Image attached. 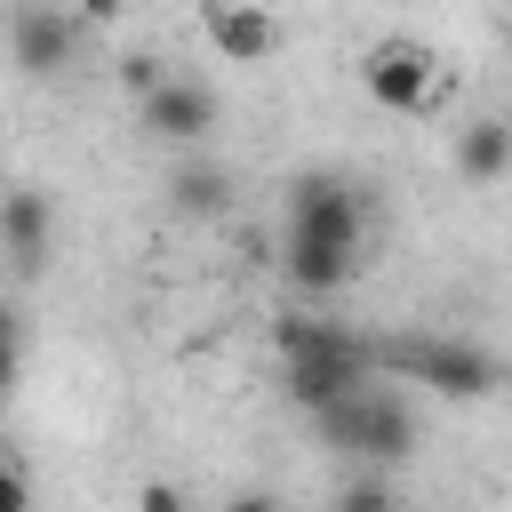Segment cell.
<instances>
[{"instance_id":"cell-1","label":"cell","mask_w":512,"mask_h":512,"mask_svg":"<svg viewBox=\"0 0 512 512\" xmlns=\"http://www.w3.org/2000/svg\"><path fill=\"white\" fill-rule=\"evenodd\" d=\"M360 240H368V200L352 176L336 168H304L288 184V216H280V272L296 296H336L360 272Z\"/></svg>"},{"instance_id":"cell-2","label":"cell","mask_w":512,"mask_h":512,"mask_svg":"<svg viewBox=\"0 0 512 512\" xmlns=\"http://www.w3.org/2000/svg\"><path fill=\"white\" fill-rule=\"evenodd\" d=\"M376 376H384V368H376V344H368V336H352V328H336V320H304V312L280 320V392H288L304 416L352 400V392L376 384Z\"/></svg>"},{"instance_id":"cell-3","label":"cell","mask_w":512,"mask_h":512,"mask_svg":"<svg viewBox=\"0 0 512 512\" xmlns=\"http://www.w3.org/2000/svg\"><path fill=\"white\" fill-rule=\"evenodd\" d=\"M312 432H320L336 456H360V464H408L416 440H424V416H416V400H408L400 376H376V384H360L352 400L320 408Z\"/></svg>"},{"instance_id":"cell-4","label":"cell","mask_w":512,"mask_h":512,"mask_svg":"<svg viewBox=\"0 0 512 512\" xmlns=\"http://www.w3.org/2000/svg\"><path fill=\"white\" fill-rule=\"evenodd\" d=\"M360 88L384 112H432L440 104V56L408 32H384V40L360 48Z\"/></svg>"},{"instance_id":"cell-5","label":"cell","mask_w":512,"mask_h":512,"mask_svg":"<svg viewBox=\"0 0 512 512\" xmlns=\"http://www.w3.org/2000/svg\"><path fill=\"white\" fill-rule=\"evenodd\" d=\"M376 368L400 384H432L448 400H480L496 392V360L472 344H440V336H408V344H376Z\"/></svg>"},{"instance_id":"cell-6","label":"cell","mask_w":512,"mask_h":512,"mask_svg":"<svg viewBox=\"0 0 512 512\" xmlns=\"http://www.w3.org/2000/svg\"><path fill=\"white\" fill-rule=\"evenodd\" d=\"M80 8H56V0H16L8 8V64L24 80H56L72 56H80Z\"/></svg>"},{"instance_id":"cell-7","label":"cell","mask_w":512,"mask_h":512,"mask_svg":"<svg viewBox=\"0 0 512 512\" xmlns=\"http://www.w3.org/2000/svg\"><path fill=\"white\" fill-rule=\"evenodd\" d=\"M136 128H144L152 144H200V136L216 128V88L192 80V72H168V80L136 104Z\"/></svg>"},{"instance_id":"cell-8","label":"cell","mask_w":512,"mask_h":512,"mask_svg":"<svg viewBox=\"0 0 512 512\" xmlns=\"http://www.w3.org/2000/svg\"><path fill=\"white\" fill-rule=\"evenodd\" d=\"M48 240H56V208H48V192H32V184L0 192V256H8L24 280L48 264Z\"/></svg>"},{"instance_id":"cell-9","label":"cell","mask_w":512,"mask_h":512,"mask_svg":"<svg viewBox=\"0 0 512 512\" xmlns=\"http://www.w3.org/2000/svg\"><path fill=\"white\" fill-rule=\"evenodd\" d=\"M200 16H208L216 56H232V64H264V56L280 48V24H272V8H264V0H208Z\"/></svg>"},{"instance_id":"cell-10","label":"cell","mask_w":512,"mask_h":512,"mask_svg":"<svg viewBox=\"0 0 512 512\" xmlns=\"http://www.w3.org/2000/svg\"><path fill=\"white\" fill-rule=\"evenodd\" d=\"M456 176H464V184L512 176V112H480V120L456 128Z\"/></svg>"},{"instance_id":"cell-11","label":"cell","mask_w":512,"mask_h":512,"mask_svg":"<svg viewBox=\"0 0 512 512\" xmlns=\"http://www.w3.org/2000/svg\"><path fill=\"white\" fill-rule=\"evenodd\" d=\"M168 200L192 208V216H216L224 208V168H176L168 176Z\"/></svg>"},{"instance_id":"cell-12","label":"cell","mask_w":512,"mask_h":512,"mask_svg":"<svg viewBox=\"0 0 512 512\" xmlns=\"http://www.w3.org/2000/svg\"><path fill=\"white\" fill-rule=\"evenodd\" d=\"M112 72H120V88H128V96H136V104H144V96H152V88H160V80H168V72H160V56H152V48H128V56H120V64H112Z\"/></svg>"},{"instance_id":"cell-13","label":"cell","mask_w":512,"mask_h":512,"mask_svg":"<svg viewBox=\"0 0 512 512\" xmlns=\"http://www.w3.org/2000/svg\"><path fill=\"white\" fill-rule=\"evenodd\" d=\"M328 512H400V496H392L384 480H352V488H344Z\"/></svg>"},{"instance_id":"cell-14","label":"cell","mask_w":512,"mask_h":512,"mask_svg":"<svg viewBox=\"0 0 512 512\" xmlns=\"http://www.w3.org/2000/svg\"><path fill=\"white\" fill-rule=\"evenodd\" d=\"M16 360H24V320L16 304H0V384H16Z\"/></svg>"},{"instance_id":"cell-15","label":"cell","mask_w":512,"mask_h":512,"mask_svg":"<svg viewBox=\"0 0 512 512\" xmlns=\"http://www.w3.org/2000/svg\"><path fill=\"white\" fill-rule=\"evenodd\" d=\"M136 512H184V488L176 480H144L136 488Z\"/></svg>"},{"instance_id":"cell-16","label":"cell","mask_w":512,"mask_h":512,"mask_svg":"<svg viewBox=\"0 0 512 512\" xmlns=\"http://www.w3.org/2000/svg\"><path fill=\"white\" fill-rule=\"evenodd\" d=\"M0 512H32V480L16 464H0Z\"/></svg>"},{"instance_id":"cell-17","label":"cell","mask_w":512,"mask_h":512,"mask_svg":"<svg viewBox=\"0 0 512 512\" xmlns=\"http://www.w3.org/2000/svg\"><path fill=\"white\" fill-rule=\"evenodd\" d=\"M224 512H280V496H264V488H232Z\"/></svg>"},{"instance_id":"cell-18","label":"cell","mask_w":512,"mask_h":512,"mask_svg":"<svg viewBox=\"0 0 512 512\" xmlns=\"http://www.w3.org/2000/svg\"><path fill=\"white\" fill-rule=\"evenodd\" d=\"M120 8H128V0H80V24H112Z\"/></svg>"},{"instance_id":"cell-19","label":"cell","mask_w":512,"mask_h":512,"mask_svg":"<svg viewBox=\"0 0 512 512\" xmlns=\"http://www.w3.org/2000/svg\"><path fill=\"white\" fill-rule=\"evenodd\" d=\"M0 416H8V384H0Z\"/></svg>"}]
</instances>
